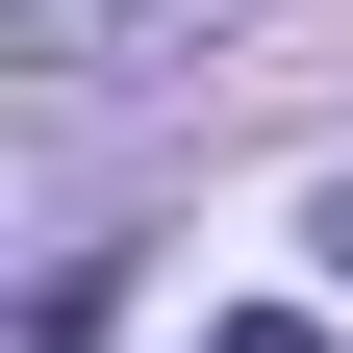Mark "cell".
Listing matches in <instances>:
<instances>
[{
	"label": "cell",
	"mask_w": 353,
	"mask_h": 353,
	"mask_svg": "<svg viewBox=\"0 0 353 353\" xmlns=\"http://www.w3.org/2000/svg\"><path fill=\"white\" fill-rule=\"evenodd\" d=\"M303 252H328V278H353V176H303Z\"/></svg>",
	"instance_id": "cell-1"
}]
</instances>
